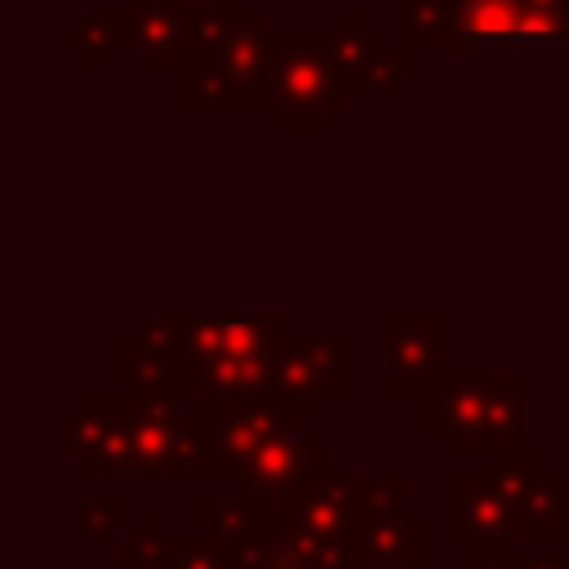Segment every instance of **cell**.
<instances>
[{"mask_svg":"<svg viewBox=\"0 0 569 569\" xmlns=\"http://www.w3.org/2000/svg\"><path fill=\"white\" fill-rule=\"evenodd\" d=\"M227 476H236L244 485V493L289 502L293 493H302L311 480L325 476V436L311 431V427L289 431V436H276V440L240 453L227 467Z\"/></svg>","mask_w":569,"mask_h":569,"instance_id":"9c48e42d","label":"cell"},{"mask_svg":"<svg viewBox=\"0 0 569 569\" xmlns=\"http://www.w3.org/2000/svg\"><path fill=\"white\" fill-rule=\"evenodd\" d=\"M120 9H124V49L151 71H182V62L191 58V27H196L187 4L138 0Z\"/></svg>","mask_w":569,"mask_h":569,"instance_id":"7c38bea8","label":"cell"},{"mask_svg":"<svg viewBox=\"0 0 569 569\" xmlns=\"http://www.w3.org/2000/svg\"><path fill=\"white\" fill-rule=\"evenodd\" d=\"M569 27L529 0H453V49H565Z\"/></svg>","mask_w":569,"mask_h":569,"instance_id":"ba28073f","label":"cell"},{"mask_svg":"<svg viewBox=\"0 0 569 569\" xmlns=\"http://www.w3.org/2000/svg\"><path fill=\"white\" fill-rule=\"evenodd\" d=\"M187 316L164 311L142 320L120 338V391L129 396H164L178 391V347Z\"/></svg>","mask_w":569,"mask_h":569,"instance_id":"8fae6325","label":"cell"},{"mask_svg":"<svg viewBox=\"0 0 569 569\" xmlns=\"http://www.w3.org/2000/svg\"><path fill=\"white\" fill-rule=\"evenodd\" d=\"M520 569H569L565 556H520Z\"/></svg>","mask_w":569,"mask_h":569,"instance_id":"f1b7e54d","label":"cell"},{"mask_svg":"<svg viewBox=\"0 0 569 569\" xmlns=\"http://www.w3.org/2000/svg\"><path fill=\"white\" fill-rule=\"evenodd\" d=\"M360 569H422V565H360Z\"/></svg>","mask_w":569,"mask_h":569,"instance_id":"f546056e","label":"cell"},{"mask_svg":"<svg viewBox=\"0 0 569 569\" xmlns=\"http://www.w3.org/2000/svg\"><path fill=\"white\" fill-rule=\"evenodd\" d=\"M449 320L436 311L382 316V391L427 396L449 378Z\"/></svg>","mask_w":569,"mask_h":569,"instance_id":"8992f818","label":"cell"},{"mask_svg":"<svg viewBox=\"0 0 569 569\" xmlns=\"http://www.w3.org/2000/svg\"><path fill=\"white\" fill-rule=\"evenodd\" d=\"M182 107L204 111H271V27L262 9L196 18L191 58L178 71Z\"/></svg>","mask_w":569,"mask_h":569,"instance_id":"3957f363","label":"cell"},{"mask_svg":"<svg viewBox=\"0 0 569 569\" xmlns=\"http://www.w3.org/2000/svg\"><path fill=\"white\" fill-rule=\"evenodd\" d=\"M271 520L276 516H267V498H258V493H244V498L204 493L200 498V529L213 533V538H222L227 547L240 542V538H249V533H258V529H267Z\"/></svg>","mask_w":569,"mask_h":569,"instance_id":"ac0fdd59","label":"cell"},{"mask_svg":"<svg viewBox=\"0 0 569 569\" xmlns=\"http://www.w3.org/2000/svg\"><path fill=\"white\" fill-rule=\"evenodd\" d=\"M525 373H449L436 391L422 396V431L440 436L453 458H493L525 440Z\"/></svg>","mask_w":569,"mask_h":569,"instance_id":"277c9868","label":"cell"},{"mask_svg":"<svg viewBox=\"0 0 569 569\" xmlns=\"http://www.w3.org/2000/svg\"><path fill=\"white\" fill-rule=\"evenodd\" d=\"M169 533L160 516H147L133 533L120 538V569H160L169 565Z\"/></svg>","mask_w":569,"mask_h":569,"instance_id":"44dd1931","label":"cell"},{"mask_svg":"<svg viewBox=\"0 0 569 569\" xmlns=\"http://www.w3.org/2000/svg\"><path fill=\"white\" fill-rule=\"evenodd\" d=\"M538 13H547L551 22H560V27H569V0H529Z\"/></svg>","mask_w":569,"mask_h":569,"instance_id":"83f0119b","label":"cell"},{"mask_svg":"<svg viewBox=\"0 0 569 569\" xmlns=\"http://www.w3.org/2000/svg\"><path fill=\"white\" fill-rule=\"evenodd\" d=\"M347 338L342 333H289L276 356L271 400L307 418L325 413V400L342 391Z\"/></svg>","mask_w":569,"mask_h":569,"instance_id":"52a82bcc","label":"cell"},{"mask_svg":"<svg viewBox=\"0 0 569 569\" xmlns=\"http://www.w3.org/2000/svg\"><path fill=\"white\" fill-rule=\"evenodd\" d=\"M422 520L418 516H382L365 520L356 551L360 565H422Z\"/></svg>","mask_w":569,"mask_h":569,"instance_id":"9a60e30c","label":"cell"},{"mask_svg":"<svg viewBox=\"0 0 569 569\" xmlns=\"http://www.w3.org/2000/svg\"><path fill=\"white\" fill-rule=\"evenodd\" d=\"M365 476H320L284 502L280 520L311 542H356L365 529Z\"/></svg>","mask_w":569,"mask_h":569,"instance_id":"30bf717a","label":"cell"},{"mask_svg":"<svg viewBox=\"0 0 569 569\" xmlns=\"http://www.w3.org/2000/svg\"><path fill=\"white\" fill-rule=\"evenodd\" d=\"M169 569H231V547L213 533H191L169 542Z\"/></svg>","mask_w":569,"mask_h":569,"instance_id":"7402d4cb","label":"cell"},{"mask_svg":"<svg viewBox=\"0 0 569 569\" xmlns=\"http://www.w3.org/2000/svg\"><path fill=\"white\" fill-rule=\"evenodd\" d=\"M445 529L453 538H511L516 502L489 471H453L445 480Z\"/></svg>","mask_w":569,"mask_h":569,"instance_id":"4fadbf2b","label":"cell"},{"mask_svg":"<svg viewBox=\"0 0 569 569\" xmlns=\"http://www.w3.org/2000/svg\"><path fill=\"white\" fill-rule=\"evenodd\" d=\"M347 84L320 31H271V111L289 133H316L342 111Z\"/></svg>","mask_w":569,"mask_h":569,"instance_id":"5b68a950","label":"cell"},{"mask_svg":"<svg viewBox=\"0 0 569 569\" xmlns=\"http://www.w3.org/2000/svg\"><path fill=\"white\" fill-rule=\"evenodd\" d=\"M329 49H333V62L342 71V84L351 93V89H369V71H373L378 53L387 49V36L378 27H369L365 9H347L342 22H338V31L329 36Z\"/></svg>","mask_w":569,"mask_h":569,"instance_id":"5bb4252c","label":"cell"},{"mask_svg":"<svg viewBox=\"0 0 569 569\" xmlns=\"http://www.w3.org/2000/svg\"><path fill=\"white\" fill-rule=\"evenodd\" d=\"M62 453L84 476H209L218 471V436L209 409H182V391L164 396H84L58 427Z\"/></svg>","mask_w":569,"mask_h":569,"instance_id":"6da1fadb","label":"cell"},{"mask_svg":"<svg viewBox=\"0 0 569 569\" xmlns=\"http://www.w3.org/2000/svg\"><path fill=\"white\" fill-rule=\"evenodd\" d=\"M289 338L280 316L249 311H213L187 316L178 347V391L196 396L200 409H240L271 400L276 356Z\"/></svg>","mask_w":569,"mask_h":569,"instance_id":"7a4b0ae2","label":"cell"},{"mask_svg":"<svg viewBox=\"0 0 569 569\" xmlns=\"http://www.w3.org/2000/svg\"><path fill=\"white\" fill-rule=\"evenodd\" d=\"M467 569H520V556L507 551V538H467Z\"/></svg>","mask_w":569,"mask_h":569,"instance_id":"d4e9b609","label":"cell"},{"mask_svg":"<svg viewBox=\"0 0 569 569\" xmlns=\"http://www.w3.org/2000/svg\"><path fill=\"white\" fill-rule=\"evenodd\" d=\"M400 498H405V476L400 471H391L382 480H369V489H365V520L400 516Z\"/></svg>","mask_w":569,"mask_h":569,"instance_id":"cb8c5ba5","label":"cell"},{"mask_svg":"<svg viewBox=\"0 0 569 569\" xmlns=\"http://www.w3.org/2000/svg\"><path fill=\"white\" fill-rule=\"evenodd\" d=\"M400 49L409 53L453 49V0H400Z\"/></svg>","mask_w":569,"mask_h":569,"instance_id":"d6986e66","label":"cell"},{"mask_svg":"<svg viewBox=\"0 0 569 569\" xmlns=\"http://www.w3.org/2000/svg\"><path fill=\"white\" fill-rule=\"evenodd\" d=\"M120 511H124V498H120V493L89 498V502L80 507V533H84V538H107V533H116Z\"/></svg>","mask_w":569,"mask_h":569,"instance_id":"603a6c76","label":"cell"},{"mask_svg":"<svg viewBox=\"0 0 569 569\" xmlns=\"http://www.w3.org/2000/svg\"><path fill=\"white\" fill-rule=\"evenodd\" d=\"M485 462H489L485 471H489V476L511 493V502H520V498H525L533 485H542V480H547V471H551V467H547V458H542V453H533L525 440H520V445H511V449H502V453H493V458H485Z\"/></svg>","mask_w":569,"mask_h":569,"instance_id":"ffe728a7","label":"cell"},{"mask_svg":"<svg viewBox=\"0 0 569 569\" xmlns=\"http://www.w3.org/2000/svg\"><path fill=\"white\" fill-rule=\"evenodd\" d=\"M58 44L80 62V67H102L107 62V53H116V49H124V9L116 4V9H93V13H80L62 36H58Z\"/></svg>","mask_w":569,"mask_h":569,"instance_id":"2e32d148","label":"cell"},{"mask_svg":"<svg viewBox=\"0 0 569 569\" xmlns=\"http://www.w3.org/2000/svg\"><path fill=\"white\" fill-rule=\"evenodd\" d=\"M191 18H227V13H240L244 0H182Z\"/></svg>","mask_w":569,"mask_h":569,"instance_id":"4316f807","label":"cell"},{"mask_svg":"<svg viewBox=\"0 0 569 569\" xmlns=\"http://www.w3.org/2000/svg\"><path fill=\"white\" fill-rule=\"evenodd\" d=\"M405 53L409 49H391V44L378 53V62L369 71V93H396L400 89V80H405Z\"/></svg>","mask_w":569,"mask_h":569,"instance_id":"484cf974","label":"cell"},{"mask_svg":"<svg viewBox=\"0 0 569 569\" xmlns=\"http://www.w3.org/2000/svg\"><path fill=\"white\" fill-rule=\"evenodd\" d=\"M569 525V480L547 471L542 485H533L516 502V529L511 538H560Z\"/></svg>","mask_w":569,"mask_h":569,"instance_id":"e0dca14e","label":"cell"},{"mask_svg":"<svg viewBox=\"0 0 569 569\" xmlns=\"http://www.w3.org/2000/svg\"><path fill=\"white\" fill-rule=\"evenodd\" d=\"M160 569H169V565H160Z\"/></svg>","mask_w":569,"mask_h":569,"instance_id":"4dcf8cb0","label":"cell"}]
</instances>
